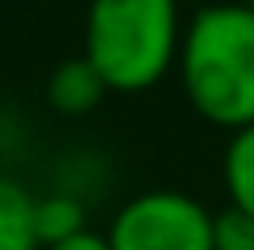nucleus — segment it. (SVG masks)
Returning a JSON list of instances; mask_svg holds the SVG:
<instances>
[{"mask_svg":"<svg viewBox=\"0 0 254 250\" xmlns=\"http://www.w3.org/2000/svg\"><path fill=\"white\" fill-rule=\"evenodd\" d=\"M179 79L204 121L234 133L254 125V8H200L179 42Z\"/></svg>","mask_w":254,"mask_h":250,"instance_id":"obj_1","label":"nucleus"},{"mask_svg":"<svg viewBox=\"0 0 254 250\" xmlns=\"http://www.w3.org/2000/svg\"><path fill=\"white\" fill-rule=\"evenodd\" d=\"M179 0H92L83 59L109 92H146L179 62Z\"/></svg>","mask_w":254,"mask_h":250,"instance_id":"obj_2","label":"nucleus"},{"mask_svg":"<svg viewBox=\"0 0 254 250\" xmlns=\"http://www.w3.org/2000/svg\"><path fill=\"white\" fill-rule=\"evenodd\" d=\"M113 250H213V213L188 192H142L117 208Z\"/></svg>","mask_w":254,"mask_h":250,"instance_id":"obj_3","label":"nucleus"},{"mask_svg":"<svg viewBox=\"0 0 254 250\" xmlns=\"http://www.w3.org/2000/svg\"><path fill=\"white\" fill-rule=\"evenodd\" d=\"M104 92H109L104 79L96 75V67L83 55L59 62V67L50 71V79H46V100H50L55 113H63V117H83V113H92L104 100Z\"/></svg>","mask_w":254,"mask_h":250,"instance_id":"obj_4","label":"nucleus"},{"mask_svg":"<svg viewBox=\"0 0 254 250\" xmlns=\"http://www.w3.org/2000/svg\"><path fill=\"white\" fill-rule=\"evenodd\" d=\"M88 229V217H83L79 196L71 192H50V196H34V234L38 246H59L67 238H75Z\"/></svg>","mask_w":254,"mask_h":250,"instance_id":"obj_5","label":"nucleus"},{"mask_svg":"<svg viewBox=\"0 0 254 250\" xmlns=\"http://www.w3.org/2000/svg\"><path fill=\"white\" fill-rule=\"evenodd\" d=\"M0 250H42L34 234V196L8 175H0Z\"/></svg>","mask_w":254,"mask_h":250,"instance_id":"obj_6","label":"nucleus"},{"mask_svg":"<svg viewBox=\"0 0 254 250\" xmlns=\"http://www.w3.org/2000/svg\"><path fill=\"white\" fill-rule=\"evenodd\" d=\"M225 188L229 204L254 217V125L238 129L225 150Z\"/></svg>","mask_w":254,"mask_h":250,"instance_id":"obj_7","label":"nucleus"},{"mask_svg":"<svg viewBox=\"0 0 254 250\" xmlns=\"http://www.w3.org/2000/svg\"><path fill=\"white\" fill-rule=\"evenodd\" d=\"M213 250H254V217L242 208H221L213 217Z\"/></svg>","mask_w":254,"mask_h":250,"instance_id":"obj_8","label":"nucleus"},{"mask_svg":"<svg viewBox=\"0 0 254 250\" xmlns=\"http://www.w3.org/2000/svg\"><path fill=\"white\" fill-rule=\"evenodd\" d=\"M46 250H113V242H109V234H96V229H83V234L67 238V242H59V246H46Z\"/></svg>","mask_w":254,"mask_h":250,"instance_id":"obj_9","label":"nucleus"},{"mask_svg":"<svg viewBox=\"0 0 254 250\" xmlns=\"http://www.w3.org/2000/svg\"><path fill=\"white\" fill-rule=\"evenodd\" d=\"M246 4H250V8H254V0H246Z\"/></svg>","mask_w":254,"mask_h":250,"instance_id":"obj_10","label":"nucleus"}]
</instances>
